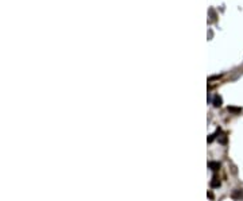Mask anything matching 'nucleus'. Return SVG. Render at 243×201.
Returning a JSON list of instances; mask_svg holds the SVG:
<instances>
[{
  "label": "nucleus",
  "instance_id": "obj_4",
  "mask_svg": "<svg viewBox=\"0 0 243 201\" xmlns=\"http://www.w3.org/2000/svg\"><path fill=\"white\" fill-rule=\"evenodd\" d=\"M228 111H231V112H241L242 109L241 108H235V107H228Z\"/></svg>",
  "mask_w": 243,
  "mask_h": 201
},
{
  "label": "nucleus",
  "instance_id": "obj_1",
  "mask_svg": "<svg viewBox=\"0 0 243 201\" xmlns=\"http://www.w3.org/2000/svg\"><path fill=\"white\" fill-rule=\"evenodd\" d=\"M212 104H213V107H216V108H217V107H220V105H222V97H219L216 95L212 99Z\"/></svg>",
  "mask_w": 243,
  "mask_h": 201
},
{
  "label": "nucleus",
  "instance_id": "obj_5",
  "mask_svg": "<svg viewBox=\"0 0 243 201\" xmlns=\"http://www.w3.org/2000/svg\"><path fill=\"white\" fill-rule=\"evenodd\" d=\"M239 196H242V194L239 193V192H236V193H234V197H239Z\"/></svg>",
  "mask_w": 243,
  "mask_h": 201
},
{
  "label": "nucleus",
  "instance_id": "obj_3",
  "mask_svg": "<svg viewBox=\"0 0 243 201\" xmlns=\"http://www.w3.org/2000/svg\"><path fill=\"white\" fill-rule=\"evenodd\" d=\"M211 186H212V188H217V186H220V181L217 180V178H213V180L211 181Z\"/></svg>",
  "mask_w": 243,
  "mask_h": 201
},
{
  "label": "nucleus",
  "instance_id": "obj_2",
  "mask_svg": "<svg viewBox=\"0 0 243 201\" xmlns=\"http://www.w3.org/2000/svg\"><path fill=\"white\" fill-rule=\"evenodd\" d=\"M208 166H210L212 170H217V169L220 168V163L219 162H210V163H208Z\"/></svg>",
  "mask_w": 243,
  "mask_h": 201
}]
</instances>
